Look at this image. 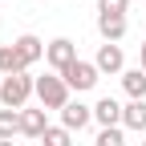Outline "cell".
I'll return each instance as SVG.
<instances>
[{"label": "cell", "mask_w": 146, "mask_h": 146, "mask_svg": "<svg viewBox=\"0 0 146 146\" xmlns=\"http://www.w3.org/2000/svg\"><path fill=\"white\" fill-rule=\"evenodd\" d=\"M33 94H36V77H29V73H16V77L0 81V106L4 110H25Z\"/></svg>", "instance_id": "obj_1"}, {"label": "cell", "mask_w": 146, "mask_h": 146, "mask_svg": "<svg viewBox=\"0 0 146 146\" xmlns=\"http://www.w3.org/2000/svg\"><path fill=\"white\" fill-rule=\"evenodd\" d=\"M73 89L65 85L61 73H45V77H36V98H41V110H65L73 98Z\"/></svg>", "instance_id": "obj_2"}, {"label": "cell", "mask_w": 146, "mask_h": 146, "mask_svg": "<svg viewBox=\"0 0 146 146\" xmlns=\"http://www.w3.org/2000/svg\"><path fill=\"white\" fill-rule=\"evenodd\" d=\"M61 77H65V85L73 89V94H85V89H94V85H98L102 73H98V65H94V61H81V57H77V61H73V65L61 73Z\"/></svg>", "instance_id": "obj_3"}, {"label": "cell", "mask_w": 146, "mask_h": 146, "mask_svg": "<svg viewBox=\"0 0 146 146\" xmlns=\"http://www.w3.org/2000/svg\"><path fill=\"white\" fill-rule=\"evenodd\" d=\"M73 61H77V45H73L69 36H57V41L45 45V65H49L53 73H65Z\"/></svg>", "instance_id": "obj_4"}, {"label": "cell", "mask_w": 146, "mask_h": 146, "mask_svg": "<svg viewBox=\"0 0 146 146\" xmlns=\"http://www.w3.org/2000/svg\"><path fill=\"white\" fill-rule=\"evenodd\" d=\"M94 122V106H81V102H69L65 110H61V126L69 134H77V130H85V126Z\"/></svg>", "instance_id": "obj_5"}, {"label": "cell", "mask_w": 146, "mask_h": 146, "mask_svg": "<svg viewBox=\"0 0 146 146\" xmlns=\"http://www.w3.org/2000/svg\"><path fill=\"white\" fill-rule=\"evenodd\" d=\"M98 73H126V53L122 45H102L98 49V57H94Z\"/></svg>", "instance_id": "obj_6"}, {"label": "cell", "mask_w": 146, "mask_h": 146, "mask_svg": "<svg viewBox=\"0 0 146 146\" xmlns=\"http://www.w3.org/2000/svg\"><path fill=\"white\" fill-rule=\"evenodd\" d=\"M12 45H16V53H21V61H25L29 69H33L36 61L45 57V41H41V36H33V33H21Z\"/></svg>", "instance_id": "obj_7"}, {"label": "cell", "mask_w": 146, "mask_h": 146, "mask_svg": "<svg viewBox=\"0 0 146 146\" xmlns=\"http://www.w3.org/2000/svg\"><path fill=\"white\" fill-rule=\"evenodd\" d=\"M45 130H49V118H45V110H21V134L25 138H36V142H41L45 138Z\"/></svg>", "instance_id": "obj_8"}, {"label": "cell", "mask_w": 146, "mask_h": 146, "mask_svg": "<svg viewBox=\"0 0 146 146\" xmlns=\"http://www.w3.org/2000/svg\"><path fill=\"white\" fill-rule=\"evenodd\" d=\"M94 122L102 126H122V106L114 102V98H98V106H94Z\"/></svg>", "instance_id": "obj_9"}, {"label": "cell", "mask_w": 146, "mask_h": 146, "mask_svg": "<svg viewBox=\"0 0 146 146\" xmlns=\"http://www.w3.org/2000/svg\"><path fill=\"white\" fill-rule=\"evenodd\" d=\"M126 16H98V33H102V41L106 45H118L122 36H126Z\"/></svg>", "instance_id": "obj_10"}, {"label": "cell", "mask_w": 146, "mask_h": 146, "mask_svg": "<svg viewBox=\"0 0 146 146\" xmlns=\"http://www.w3.org/2000/svg\"><path fill=\"white\" fill-rule=\"evenodd\" d=\"M16 73H29V65L21 61L16 45H0V77H16Z\"/></svg>", "instance_id": "obj_11"}, {"label": "cell", "mask_w": 146, "mask_h": 146, "mask_svg": "<svg viewBox=\"0 0 146 146\" xmlns=\"http://www.w3.org/2000/svg\"><path fill=\"white\" fill-rule=\"evenodd\" d=\"M122 89L130 94V102H146V73H142V65L122 73Z\"/></svg>", "instance_id": "obj_12"}, {"label": "cell", "mask_w": 146, "mask_h": 146, "mask_svg": "<svg viewBox=\"0 0 146 146\" xmlns=\"http://www.w3.org/2000/svg\"><path fill=\"white\" fill-rule=\"evenodd\" d=\"M122 126H126V130H146V102L122 106Z\"/></svg>", "instance_id": "obj_13"}, {"label": "cell", "mask_w": 146, "mask_h": 146, "mask_svg": "<svg viewBox=\"0 0 146 146\" xmlns=\"http://www.w3.org/2000/svg\"><path fill=\"white\" fill-rule=\"evenodd\" d=\"M12 134H21V110H0V142H12Z\"/></svg>", "instance_id": "obj_14"}, {"label": "cell", "mask_w": 146, "mask_h": 146, "mask_svg": "<svg viewBox=\"0 0 146 146\" xmlns=\"http://www.w3.org/2000/svg\"><path fill=\"white\" fill-rule=\"evenodd\" d=\"M94 146H126V126H106V130H98Z\"/></svg>", "instance_id": "obj_15"}, {"label": "cell", "mask_w": 146, "mask_h": 146, "mask_svg": "<svg viewBox=\"0 0 146 146\" xmlns=\"http://www.w3.org/2000/svg\"><path fill=\"white\" fill-rule=\"evenodd\" d=\"M41 142H45V146H73V134L65 130V126H49Z\"/></svg>", "instance_id": "obj_16"}, {"label": "cell", "mask_w": 146, "mask_h": 146, "mask_svg": "<svg viewBox=\"0 0 146 146\" xmlns=\"http://www.w3.org/2000/svg\"><path fill=\"white\" fill-rule=\"evenodd\" d=\"M130 0H98V16H126Z\"/></svg>", "instance_id": "obj_17"}, {"label": "cell", "mask_w": 146, "mask_h": 146, "mask_svg": "<svg viewBox=\"0 0 146 146\" xmlns=\"http://www.w3.org/2000/svg\"><path fill=\"white\" fill-rule=\"evenodd\" d=\"M142 73H146V36H142Z\"/></svg>", "instance_id": "obj_18"}, {"label": "cell", "mask_w": 146, "mask_h": 146, "mask_svg": "<svg viewBox=\"0 0 146 146\" xmlns=\"http://www.w3.org/2000/svg\"><path fill=\"white\" fill-rule=\"evenodd\" d=\"M0 146H16V142H0Z\"/></svg>", "instance_id": "obj_19"}, {"label": "cell", "mask_w": 146, "mask_h": 146, "mask_svg": "<svg viewBox=\"0 0 146 146\" xmlns=\"http://www.w3.org/2000/svg\"><path fill=\"white\" fill-rule=\"evenodd\" d=\"M142 146H146V138H142Z\"/></svg>", "instance_id": "obj_20"}, {"label": "cell", "mask_w": 146, "mask_h": 146, "mask_svg": "<svg viewBox=\"0 0 146 146\" xmlns=\"http://www.w3.org/2000/svg\"><path fill=\"white\" fill-rule=\"evenodd\" d=\"M0 81H4V77H0Z\"/></svg>", "instance_id": "obj_21"}, {"label": "cell", "mask_w": 146, "mask_h": 146, "mask_svg": "<svg viewBox=\"0 0 146 146\" xmlns=\"http://www.w3.org/2000/svg\"><path fill=\"white\" fill-rule=\"evenodd\" d=\"M142 4H146V0H142Z\"/></svg>", "instance_id": "obj_22"}]
</instances>
